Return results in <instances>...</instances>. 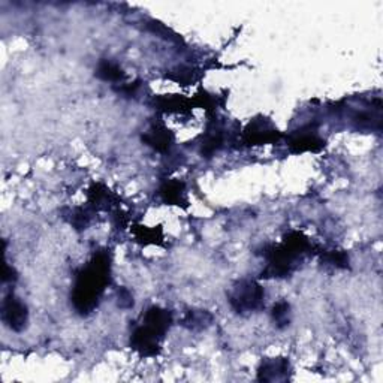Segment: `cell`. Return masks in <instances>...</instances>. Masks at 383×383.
Returning <instances> with one entry per match:
<instances>
[{"label":"cell","instance_id":"cell-1","mask_svg":"<svg viewBox=\"0 0 383 383\" xmlns=\"http://www.w3.org/2000/svg\"><path fill=\"white\" fill-rule=\"evenodd\" d=\"M110 256L105 251L94 255L90 262L78 271L71 300L80 315H89L98 307L103 291L110 284Z\"/></svg>","mask_w":383,"mask_h":383},{"label":"cell","instance_id":"cell-2","mask_svg":"<svg viewBox=\"0 0 383 383\" xmlns=\"http://www.w3.org/2000/svg\"><path fill=\"white\" fill-rule=\"evenodd\" d=\"M315 246L302 232L293 231L287 234L282 245L264 249L267 267L260 274L264 278H284L289 277L298 268L304 258L313 255Z\"/></svg>","mask_w":383,"mask_h":383},{"label":"cell","instance_id":"cell-3","mask_svg":"<svg viewBox=\"0 0 383 383\" xmlns=\"http://www.w3.org/2000/svg\"><path fill=\"white\" fill-rule=\"evenodd\" d=\"M172 325V315L167 309L150 307L130 334V347L143 358H154L162 351L165 335Z\"/></svg>","mask_w":383,"mask_h":383},{"label":"cell","instance_id":"cell-4","mask_svg":"<svg viewBox=\"0 0 383 383\" xmlns=\"http://www.w3.org/2000/svg\"><path fill=\"white\" fill-rule=\"evenodd\" d=\"M229 304L238 315H250L265 306V291L255 280H241L229 292Z\"/></svg>","mask_w":383,"mask_h":383},{"label":"cell","instance_id":"cell-5","mask_svg":"<svg viewBox=\"0 0 383 383\" xmlns=\"http://www.w3.org/2000/svg\"><path fill=\"white\" fill-rule=\"evenodd\" d=\"M282 132L278 130L269 118L264 116H258L249 121L242 132V143L246 145H265L274 144L282 139Z\"/></svg>","mask_w":383,"mask_h":383},{"label":"cell","instance_id":"cell-6","mask_svg":"<svg viewBox=\"0 0 383 383\" xmlns=\"http://www.w3.org/2000/svg\"><path fill=\"white\" fill-rule=\"evenodd\" d=\"M2 320L8 328L15 331V333H21V331L28 327V307H25V304L20 298H17L14 293L6 295L2 302Z\"/></svg>","mask_w":383,"mask_h":383},{"label":"cell","instance_id":"cell-7","mask_svg":"<svg viewBox=\"0 0 383 383\" xmlns=\"http://www.w3.org/2000/svg\"><path fill=\"white\" fill-rule=\"evenodd\" d=\"M287 147L293 154L301 153H319L325 149V139L320 138L316 130L301 129L287 139Z\"/></svg>","mask_w":383,"mask_h":383},{"label":"cell","instance_id":"cell-8","mask_svg":"<svg viewBox=\"0 0 383 383\" xmlns=\"http://www.w3.org/2000/svg\"><path fill=\"white\" fill-rule=\"evenodd\" d=\"M174 139H176V136H174L172 130L161 123V121H154V123H152L150 127L143 134L144 144L152 147V149L159 153L168 152L174 144Z\"/></svg>","mask_w":383,"mask_h":383},{"label":"cell","instance_id":"cell-9","mask_svg":"<svg viewBox=\"0 0 383 383\" xmlns=\"http://www.w3.org/2000/svg\"><path fill=\"white\" fill-rule=\"evenodd\" d=\"M291 364L286 358H268L258 370L260 382H284L291 379Z\"/></svg>","mask_w":383,"mask_h":383},{"label":"cell","instance_id":"cell-10","mask_svg":"<svg viewBox=\"0 0 383 383\" xmlns=\"http://www.w3.org/2000/svg\"><path fill=\"white\" fill-rule=\"evenodd\" d=\"M158 194L161 201L167 205H177L185 210L189 205L186 185L180 180H167L162 183Z\"/></svg>","mask_w":383,"mask_h":383},{"label":"cell","instance_id":"cell-11","mask_svg":"<svg viewBox=\"0 0 383 383\" xmlns=\"http://www.w3.org/2000/svg\"><path fill=\"white\" fill-rule=\"evenodd\" d=\"M154 107L167 114H187L195 108V102L181 94H161L154 98Z\"/></svg>","mask_w":383,"mask_h":383},{"label":"cell","instance_id":"cell-12","mask_svg":"<svg viewBox=\"0 0 383 383\" xmlns=\"http://www.w3.org/2000/svg\"><path fill=\"white\" fill-rule=\"evenodd\" d=\"M116 195L101 183L89 189V205L93 210H111L116 205Z\"/></svg>","mask_w":383,"mask_h":383},{"label":"cell","instance_id":"cell-13","mask_svg":"<svg viewBox=\"0 0 383 383\" xmlns=\"http://www.w3.org/2000/svg\"><path fill=\"white\" fill-rule=\"evenodd\" d=\"M225 143V132L217 123H210L207 127V132L203 138L201 154L205 158H211L213 154L219 152Z\"/></svg>","mask_w":383,"mask_h":383},{"label":"cell","instance_id":"cell-14","mask_svg":"<svg viewBox=\"0 0 383 383\" xmlns=\"http://www.w3.org/2000/svg\"><path fill=\"white\" fill-rule=\"evenodd\" d=\"M94 75L102 81L107 83H120L126 78L123 69L120 68L118 63L112 62L110 59H102L94 69Z\"/></svg>","mask_w":383,"mask_h":383},{"label":"cell","instance_id":"cell-15","mask_svg":"<svg viewBox=\"0 0 383 383\" xmlns=\"http://www.w3.org/2000/svg\"><path fill=\"white\" fill-rule=\"evenodd\" d=\"M213 315L207 310H187L181 319L183 327L190 331H203L211 325Z\"/></svg>","mask_w":383,"mask_h":383},{"label":"cell","instance_id":"cell-16","mask_svg":"<svg viewBox=\"0 0 383 383\" xmlns=\"http://www.w3.org/2000/svg\"><path fill=\"white\" fill-rule=\"evenodd\" d=\"M134 235L138 242L141 245L150 246V245H158L161 246L163 242V232L161 229V226L158 228H149V226H135L134 228Z\"/></svg>","mask_w":383,"mask_h":383},{"label":"cell","instance_id":"cell-17","mask_svg":"<svg viewBox=\"0 0 383 383\" xmlns=\"http://www.w3.org/2000/svg\"><path fill=\"white\" fill-rule=\"evenodd\" d=\"M66 219L68 222L71 223L76 231H84L89 228L90 225V211L87 210V208H81V207H76L72 208V210H69V213L66 214Z\"/></svg>","mask_w":383,"mask_h":383},{"label":"cell","instance_id":"cell-18","mask_svg":"<svg viewBox=\"0 0 383 383\" xmlns=\"http://www.w3.org/2000/svg\"><path fill=\"white\" fill-rule=\"evenodd\" d=\"M271 318L277 328H286L291 324V306L286 301H278L271 310Z\"/></svg>","mask_w":383,"mask_h":383},{"label":"cell","instance_id":"cell-19","mask_svg":"<svg viewBox=\"0 0 383 383\" xmlns=\"http://www.w3.org/2000/svg\"><path fill=\"white\" fill-rule=\"evenodd\" d=\"M322 260H324L325 264H328L331 267H335V268H340V269H344V268L349 267V256H347L344 251H342V250L322 251Z\"/></svg>","mask_w":383,"mask_h":383},{"label":"cell","instance_id":"cell-20","mask_svg":"<svg viewBox=\"0 0 383 383\" xmlns=\"http://www.w3.org/2000/svg\"><path fill=\"white\" fill-rule=\"evenodd\" d=\"M169 80L178 83L180 85H189L192 83H195L199 80L198 72H195V69L190 68H177L176 71H171V74L168 75Z\"/></svg>","mask_w":383,"mask_h":383},{"label":"cell","instance_id":"cell-21","mask_svg":"<svg viewBox=\"0 0 383 383\" xmlns=\"http://www.w3.org/2000/svg\"><path fill=\"white\" fill-rule=\"evenodd\" d=\"M117 300H118L117 304L120 309L134 307V295L130 293V291L126 289V287H120L117 293Z\"/></svg>","mask_w":383,"mask_h":383},{"label":"cell","instance_id":"cell-22","mask_svg":"<svg viewBox=\"0 0 383 383\" xmlns=\"http://www.w3.org/2000/svg\"><path fill=\"white\" fill-rule=\"evenodd\" d=\"M139 89V84L138 83H134V84H121L118 89H116L118 93H121L123 96H127V98H130V96H135L136 92Z\"/></svg>","mask_w":383,"mask_h":383},{"label":"cell","instance_id":"cell-23","mask_svg":"<svg viewBox=\"0 0 383 383\" xmlns=\"http://www.w3.org/2000/svg\"><path fill=\"white\" fill-rule=\"evenodd\" d=\"M17 280V273H15V269L10 265H5V273H3V282H15Z\"/></svg>","mask_w":383,"mask_h":383}]
</instances>
